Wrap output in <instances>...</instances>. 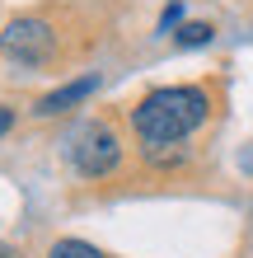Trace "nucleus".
<instances>
[{"label":"nucleus","mask_w":253,"mask_h":258,"mask_svg":"<svg viewBox=\"0 0 253 258\" xmlns=\"http://www.w3.org/2000/svg\"><path fill=\"white\" fill-rule=\"evenodd\" d=\"M206 117H211V94H206V89H197V85H159V89L136 99L131 132H136L141 146L155 155V150L183 146Z\"/></svg>","instance_id":"nucleus-1"},{"label":"nucleus","mask_w":253,"mask_h":258,"mask_svg":"<svg viewBox=\"0 0 253 258\" xmlns=\"http://www.w3.org/2000/svg\"><path fill=\"white\" fill-rule=\"evenodd\" d=\"M61 155H66V164L80 178H108V174H117V164H122V136L113 132V122L89 117V122H80L61 141Z\"/></svg>","instance_id":"nucleus-2"},{"label":"nucleus","mask_w":253,"mask_h":258,"mask_svg":"<svg viewBox=\"0 0 253 258\" xmlns=\"http://www.w3.org/2000/svg\"><path fill=\"white\" fill-rule=\"evenodd\" d=\"M0 52L19 71H38V66H47L56 56V28L47 19H38V14H19L0 33Z\"/></svg>","instance_id":"nucleus-3"},{"label":"nucleus","mask_w":253,"mask_h":258,"mask_svg":"<svg viewBox=\"0 0 253 258\" xmlns=\"http://www.w3.org/2000/svg\"><path fill=\"white\" fill-rule=\"evenodd\" d=\"M94 94H99V75H80V80H70V85H61V89H52V94H42V99L33 103V113H38V117H61V113L80 108V103L94 99Z\"/></svg>","instance_id":"nucleus-4"},{"label":"nucleus","mask_w":253,"mask_h":258,"mask_svg":"<svg viewBox=\"0 0 253 258\" xmlns=\"http://www.w3.org/2000/svg\"><path fill=\"white\" fill-rule=\"evenodd\" d=\"M178 47H206V42H216V24H206V19H192V24H178V33H174Z\"/></svg>","instance_id":"nucleus-5"},{"label":"nucleus","mask_w":253,"mask_h":258,"mask_svg":"<svg viewBox=\"0 0 253 258\" xmlns=\"http://www.w3.org/2000/svg\"><path fill=\"white\" fill-rule=\"evenodd\" d=\"M47 258H108L99 244H89V239H56L47 249Z\"/></svg>","instance_id":"nucleus-6"},{"label":"nucleus","mask_w":253,"mask_h":258,"mask_svg":"<svg viewBox=\"0 0 253 258\" xmlns=\"http://www.w3.org/2000/svg\"><path fill=\"white\" fill-rule=\"evenodd\" d=\"M183 24V0H169L164 5V14H159V28L155 33H164V38H174V28Z\"/></svg>","instance_id":"nucleus-7"},{"label":"nucleus","mask_w":253,"mask_h":258,"mask_svg":"<svg viewBox=\"0 0 253 258\" xmlns=\"http://www.w3.org/2000/svg\"><path fill=\"white\" fill-rule=\"evenodd\" d=\"M14 127V108H5V103H0V136H5Z\"/></svg>","instance_id":"nucleus-8"}]
</instances>
